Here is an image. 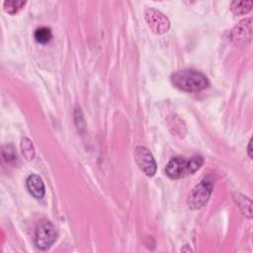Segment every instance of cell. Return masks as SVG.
Masks as SVG:
<instances>
[{"instance_id": "1", "label": "cell", "mask_w": 253, "mask_h": 253, "mask_svg": "<svg viewBox=\"0 0 253 253\" xmlns=\"http://www.w3.org/2000/svg\"><path fill=\"white\" fill-rule=\"evenodd\" d=\"M171 81L175 87L186 92H199L209 86V79L195 70H182L173 73Z\"/></svg>"}, {"instance_id": "2", "label": "cell", "mask_w": 253, "mask_h": 253, "mask_svg": "<svg viewBox=\"0 0 253 253\" xmlns=\"http://www.w3.org/2000/svg\"><path fill=\"white\" fill-rule=\"evenodd\" d=\"M204 163L202 156L195 155L192 157H174L166 166V174L172 179H179L191 175L201 168Z\"/></svg>"}, {"instance_id": "3", "label": "cell", "mask_w": 253, "mask_h": 253, "mask_svg": "<svg viewBox=\"0 0 253 253\" xmlns=\"http://www.w3.org/2000/svg\"><path fill=\"white\" fill-rule=\"evenodd\" d=\"M57 238V231L52 221L43 219L36 230L35 242L38 248L42 250L49 249Z\"/></svg>"}, {"instance_id": "4", "label": "cell", "mask_w": 253, "mask_h": 253, "mask_svg": "<svg viewBox=\"0 0 253 253\" xmlns=\"http://www.w3.org/2000/svg\"><path fill=\"white\" fill-rule=\"evenodd\" d=\"M213 187V181L209 178L202 180L189 195V207L191 209H200L205 206L212 194Z\"/></svg>"}, {"instance_id": "5", "label": "cell", "mask_w": 253, "mask_h": 253, "mask_svg": "<svg viewBox=\"0 0 253 253\" xmlns=\"http://www.w3.org/2000/svg\"><path fill=\"white\" fill-rule=\"evenodd\" d=\"M146 23L154 34H164L170 28L168 18L160 10L154 8H147L145 12Z\"/></svg>"}, {"instance_id": "6", "label": "cell", "mask_w": 253, "mask_h": 253, "mask_svg": "<svg viewBox=\"0 0 253 253\" xmlns=\"http://www.w3.org/2000/svg\"><path fill=\"white\" fill-rule=\"evenodd\" d=\"M135 161L140 169L147 176H153L156 172V163L151 152L145 146H137Z\"/></svg>"}, {"instance_id": "7", "label": "cell", "mask_w": 253, "mask_h": 253, "mask_svg": "<svg viewBox=\"0 0 253 253\" xmlns=\"http://www.w3.org/2000/svg\"><path fill=\"white\" fill-rule=\"evenodd\" d=\"M231 39L236 46H244L252 39V22L251 18L240 21L232 31Z\"/></svg>"}, {"instance_id": "8", "label": "cell", "mask_w": 253, "mask_h": 253, "mask_svg": "<svg viewBox=\"0 0 253 253\" xmlns=\"http://www.w3.org/2000/svg\"><path fill=\"white\" fill-rule=\"evenodd\" d=\"M27 188L32 196L42 199L45 195V185L42 178L36 174H32L27 179Z\"/></svg>"}, {"instance_id": "9", "label": "cell", "mask_w": 253, "mask_h": 253, "mask_svg": "<svg viewBox=\"0 0 253 253\" xmlns=\"http://www.w3.org/2000/svg\"><path fill=\"white\" fill-rule=\"evenodd\" d=\"M35 40L39 43V44H48L52 38H53V34H52V31L50 28L47 27H41L38 28L35 31V34H34Z\"/></svg>"}, {"instance_id": "10", "label": "cell", "mask_w": 253, "mask_h": 253, "mask_svg": "<svg viewBox=\"0 0 253 253\" xmlns=\"http://www.w3.org/2000/svg\"><path fill=\"white\" fill-rule=\"evenodd\" d=\"M253 6L252 1H234L231 9L235 15H243L251 11Z\"/></svg>"}, {"instance_id": "11", "label": "cell", "mask_w": 253, "mask_h": 253, "mask_svg": "<svg viewBox=\"0 0 253 253\" xmlns=\"http://www.w3.org/2000/svg\"><path fill=\"white\" fill-rule=\"evenodd\" d=\"M21 150L23 156L27 161H32L35 156V148L28 138H23L21 141Z\"/></svg>"}, {"instance_id": "12", "label": "cell", "mask_w": 253, "mask_h": 253, "mask_svg": "<svg viewBox=\"0 0 253 253\" xmlns=\"http://www.w3.org/2000/svg\"><path fill=\"white\" fill-rule=\"evenodd\" d=\"M235 200L236 201V204L239 206V208L242 210V213L244 216H246L247 217L251 218L252 217V210H251V201L247 198L244 197L240 194L236 195V198H235Z\"/></svg>"}, {"instance_id": "13", "label": "cell", "mask_w": 253, "mask_h": 253, "mask_svg": "<svg viewBox=\"0 0 253 253\" xmlns=\"http://www.w3.org/2000/svg\"><path fill=\"white\" fill-rule=\"evenodd\" d=\"M26 4V1H23V0H6L3 4L4 10L8 13V14H16L18 13Z\"/></svg>"}, {"instance_id": "14", "label": "cell", "mask_w": 253, "mask_h": 253, "mask_svg": "<svg viewBox=\"0 0 253 253\" xmlns=\"http://www.w3.org/2000/svg\"><path fill=\"white\" fill-rule=\"evenodd\" d=\"M169 126H175V130H174V134H183L182 132V129L185 128V125L183 124V122L180 120V118H178L176 115H172L171 118L169 117Z\"/></svg>"}, {"instance_id": "15", "label": "cell", "mask_w": 253, "mask_h": 253, "mask_svg": "<svg viewBox=\"0 0 253 253\" xmlns=\"http://www.w3.org/2000/svg\"><path fill=\"white\" fill-rule=\"evenodd\" d=\"M2 155H3L4 160L7 161V162H13V161H15V158L17 157V154L15 153L14 149L10 145L3 146Z\"/></svg>"}, {"instance_id": "16", "label": "cell", "mask_w": 253, "mask_h": 253, "mask_svg": "<svg viewBox=\"0 0 253 253\" xmlns=\"http://www.w3.org/2000/svg\"><path fill=\"white\" fill-rule=\"evenodd\" d=\"M247 152H248L249 157L252 158V140L249 141V144H248V146H247Z\"/></svg>"}]
</instances>
